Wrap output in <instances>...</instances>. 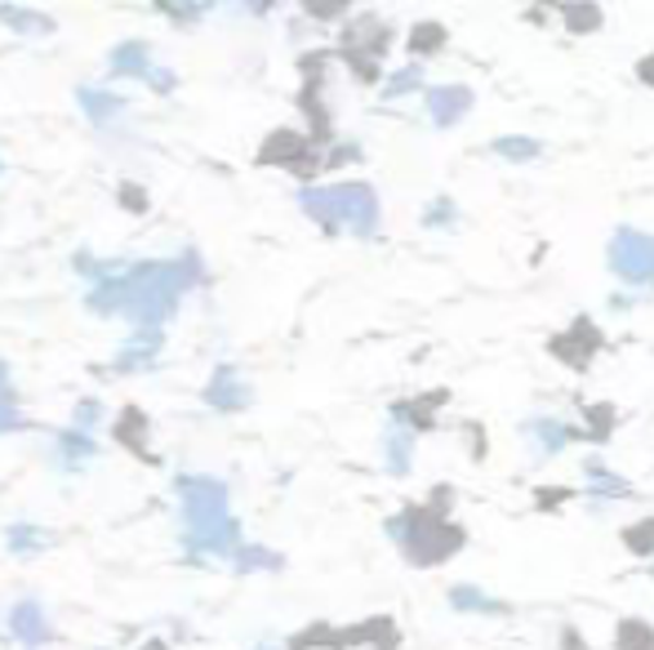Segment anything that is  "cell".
<instances>
[{"mask_svg": "<svg viewBox=\"0 0 654 650\" xmlns=\"http://www.w3.org/2000/svg\"><path fill=\"white\" fill-rule=\"evenodd\" d=\"M303 206L330 228H352V232H374L378 223V201L365 183H339V187H316L303 191Z\"/></svg>", "mask_w": 654, "mask_h": 650, "instance_id": "cell-1", "label": "cell"}, {"mask_svg": "<svg viewBox=\"0 0 654 650\" xmlns=\"http://www.w3.org/2000/svg\"><path fill=\"white\" fill-rule=\"evenodd\" d=\"M183 495H187V526H191V539L206 544L214 553L232 548V522H227V503H223V490L214 481H183Z\"/></svg>", "mask_w": 654, "mask_h": 650, "instance_id": "cell-2", "label": "cell"}, {"mask_svg": "<svg viewBox=\"0 0 654 650\" xmlns=\"http://www.w3.org/2000/svg\"><path fill=\"white\" fill-rule=\"evenodd\" d=\"M610 268L628 286H654V236L619 228L610 236Z\"/></svg>", "mask_w": 654, "mask_h": 650, "instance_id": "cell-3", "label": "cell"}, {"mask_svg": "<svg viewBox=\"0 0 654 650\" xmlns=\"http://www.w3.org/2000/svg\"><path fill=\"white\" fill-rule=\"evenodd\" d=\"M468 107H472V94H468L464 85H441V90H432V120H436V125H454Z\"/></svg>", "mask_w": 654, "mask_h": 650, "instance_id": "cell-4", "label": "cell"}, {"mask_svg": "<svg viewBox=\"0 0 654 650\" xmlns=\"http://www.w3.org/2000/svg\"><path fill=\"white\" fill-rule=\"evenodd\" d=\"M494 152L507 156V161H535V156H539V143H535V139H499Z\"/></svg>", "mask_w": 654, "mask_h": 650, "instance_id": "cell-5", "label": "cell"}, {"mask_svg": "<svg viewBox=\"0 0 654 650\" xmlns=\"http://www.w3.org/2000/svg\"><path fill=\"white\" fill-rule=\"evenodd\" d=\"M210 402H219V406H236V402H245V397H236V383H232V370H223V374L214 379V387H210Z\"/></svg>", "mask_w": 654, "mask_h": 650, "instance_id": "cell-6", "label": "cell"}, {"mask_svg": "<svg viewBox=\"0 0 654 650\" xmlns=\"http://www.w3.org/2000/svg\"><path fill=\"white\" fill-rule=\"evenodd\" d=\"M14 628H19L27 641H40V637H45V628H40V611H36V606H23L19 619H14Z\"/></svg>", "mask_w": 654, "mask_h": 650, "instance_id": "cell-7", "label": "cell"}, {"mask_svg": "<svg viewBox=\"0 0 654 650\" xmlns=\"http://www.w3.org/2000/svg\"><path fill=\"white\" fill-rule=\"evenodd\" d=\"M459 611H490L486 606V597H481V589H454V597H449Z\"/></svg>", "mask_w": 654, "mask_h": 650, "instance_id": "cell-8", "label": "cell"}, {"mask_svg": "<svg viewBox=\"0 0 654 650\" xmlns=\"http://www.w3.org/2000/svg\"><path fill=\"white\" fill-rule=\"evenodd\" d=\"M19 423V415L10 410V393H5V387H0V432H5V428H14Z\"/></svg>", "mask_w": 654, "mask_h": 650, "instance_id": "cell-9", "label": "cell"}]
</instances>
